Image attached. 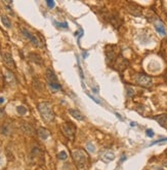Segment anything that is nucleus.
Wrapping results in <instances>:
<instances>
[{
  "mask_svg": "<svg viewBox=\"0 0 167 170\" xmlns=\"http://www.w3.org/2000/svg\"><path fill=\"white\" fill-rule=\"evenodd\" d=\"M73 160H74L76 167L79 170H87L88 169V156L86 152L83 150H75L72 153Z\"/></svg>",
  "mask_w": 167,
  "mask_h": 170,
  "instance_id": "f257e3e1",
  "label": "nucleus"
},
{
  "mask_svg": "<svg viewBox=\"0 0 167 170\" xmlns=\"http://www.w3.org/2000/svg\"><path fill=\"white\" fill-rule=\"evenodd\" d=\"M37 108L44 121L47 123H50L53 121V119H54V113H53L52 106H51L50 103L47 102V101L40 102V103H38Z\"/></svg>",
  "mask_w": 167,
  "mask_h": 170,
  "instance_id": "f03ea898",
  "label": "nucleus"
},
{
  "mask_svg": "<svg viewBox=\"0 0 167 170\" xmlns=\"http://www.w3.org/2000/svg\"><path fill=\"white\" fill-rule=\"evenodd\" d=\"M134 81L138 86L143 88H151L153 85V81L149 75H145L143 73H138L134 76Z\"/></svg>",
  "mask_w": 167,
  "mask_h": 170,
  "instance_id": "7ed1b4c3",
  "label": "nucleus"
},
{
  "mask_svg": "<svg viewBox=\"0 0 167 170\" xmlns=\"http://www.w3.org/2000/svg\"><path fill=\"white\" fill-rule=\"evenodd\" d=\"M62 131H63V134L67 137L70 140H74L75 138V133H76V127L73 123L67 122L63 125L62 127Z\"/></svg>",
  "mask_w": 167,
  "mask_h": 170,
  "instance_id": "20e7f679",
  "label": "nucleus"
},
{
  "mask_svg": "<svg viewBox=\"0 0 167 170\" xmlns=\"http://www.w3.org/2000/svg\"><path fill=\"white\" fill-rule=\"evenodd\" d=\"M21 32H22V34L26 38H28V39L30 40V42H31L33 46H40V41H39V39H38V37L36 35H34V34H32L29 30H27L26 28H21Z\"/></svg>",
  "mask_w": 167,
  "mask_h": 170,
  "instance_id": "39448f33",
  "label": "nucleus"
},
{
  "mask_svg": "<svg viewBox=\"0 0 167 170\" xmlns=\"http://www.w3.org/2000/svg\"><path fill=\"white\" fill-rule=\"evenodd\" d=\"M3 61L8 68H10V69H16V63H14V58H12V56L10 53H8V52H4L3 53Z\"/></svg>",
  "mask_w": 167,
  "mask_h": 170,
  "instance_id": "423d86ee",
  "label": "nucleus"
},
{
  "mask_svg": "<svg viewBox=\"0 0 167 170\" xmlns=\"http://www.w3.org/2000/svg\"><path fill=\"white\" fill-rule=\"evenodd\" d=\"M127 12H129L130 15L134 16V17H140V16H142V14H143L140 6L136 5V4H134V3H129V4H128Z\"/></svg>",
  "mask_w": 167,
  "mask_h": 170,
  "instance_id": "0eeeda50",
  "label": "nucleus"
},
{
  "mask_svg": "<svg viewBox=\"0 0 167 170\" xmlns=\"http://www.w3.org/2000/svg\"><path fill=\"white\" fill-rule=\"evenodd\" d=\"M3 74H4V78H5V81L8 84L9 86H14L16 84V79L14 77V73L10 71L9 69H4L3 70Z\"/></svg>",
  "mask_w": 167,
  "mask_h": 170,
  "instance_id": "6e6552de",
  "label": "nucleus"
},
{
  "mask_svg": "<svg viewBox=\"0 0 167 170\" xmlns=\"http://www.w3.org/2000/svg\"><path fill=\"white\" fill-rule=\"evenodd\" d=\"M128 65V62L126 61L125 59H124L122 56H119V57L116 58V60H115V63H114V66H116V68L118 70H124L126 67H127Z\"/></svg>",
  "mask_w": 167,
  "mask_h": 170,
  "instance_id": "1a4fd4ad",
  "label": "nucleus"
},
{
  "mask_svg": "<svg viewBox=\"0 0 167 170\" xmlns=\"http://www.w3.org/2000/svg\"><path fill=\"white\" fill-rule=\"evenodd\" d=\"M106 58L108 63L115 62V60H116V53H115V51L113 49V46H108L106 48Z\"/></svg>",
  "mask_w": 167,
  "mask_h": 170,
  "instance_id": "9d476101",
  "label": "nucleus"
},
{
  "mask_svg": "<svg viewBox=\"0 0 167 170\" xmlns=\"http://www.w3.org/2000/svg\"><path fill=\"white\" fill-rule=\"evenodd\" d=\"M21 129H22V131L25 133V134L30 135V136L34 135V132H35L33 127H32L30 124H28V123H22V124H21Z\"/></svg>",
  "mask_w": 167,
  "mask_h": 170,
  "instance_id": "9b49d317",
  "label": "nucleus"
},
{
  "mask_svg": "<svg viewBox=\"0 0 167 170\" xmlns=\"http://www.w3.org/2000/svg\"><path fill=\"white\" fill-rule=\"evenodd\" d=\"M0 132H1L3 135H9L10 133L12 132L11 124H10V123H8V122L2 124L1 128H0Z\"/></svg>",
  "mask_w": 167,
  "mask_h": 170,
  "instance_id": "f8f14e48",
  "label": "nucleus"
},
{
  "mask_svg": "<svg viewBox=\"0 0 167 170\" xmlns=\"http://www.w3.org/2000/svg\"><path fill=\"white\" fill-rule=\"evenodd\" d=\"M28 57H29V59L31 60L32 62H34V63L38 64V65H42L43 64V61H42V58L40 57L38 54L36 53H30L29 55H28Z\"/></svg>",
  "mask_w": 167,
  "mask_h": 170,
  "instance_id": "ddd939ff",
  "label": "nucleus"
},
{
  "mask_svg": "<svg viewBox=\"0 0 167 170\" xmlns=\"http://www.w3.org/2000/svg\"><path fill=\"white\" fill-rule=\"evenodd\" d=\"M69 113L72 116L74 119L78 120V121H83L84 120V116L81 113V111H79L78 109H75V108H70L69 109Z\"/></svg>",
  "mask_w": 167,
  "mask_h": 170,
  "instance_id": "4468645a",
  "label": "nucleus"
},
{
  "mask_svg": "<svg viewBox=\"0 0 167 170\" xmlns=\"http://www.w3.org/2000/svg\"><path fill=\"white\" fill-rule=\"evenodd\" d=\"M37 134L38 136H39L40 139H42V140H46V139L49 137V135H50V133H49V131L47 130V129L45 128H39L37 130Z\"/></svg>",
  "mask_w": 167,
  "mask_h": 170,
  "instance_id": "2eb2a0df",
  "label": "nucleus"
},
{
  "mask_svg": "<svg viewBox=\"0 0 167 170\" xmlns=\"http://www.w3.org/2000/svg\"><path fill=\"white\" fill-rule=\"evenodd\" d=\"M154 119L159 123L160 126H162V127H164L165 129H167V115L156 116V117H154Z\"/></svg>",
  "mask_w": 167,
  "mask_h": 170,
  "instance_id": "dca6fc26",
  "label": "nucleus"
},
{
  "mask_svg": "<svg viewBox=\"0 0 167 170\" xmlns=\"http://www.w3.org/2000/svg\"><path fill=\"white\" fill-rule=\"evenodd\" d=\"M46 78H47V83H59L57 81V75L54 74V72L51 69H47L46 70Z\"/></svg>",
  "mask_w": 167,
  "mask_h": 170,
  "instance_id": "f3484780",
  "label": "nucleus"
},
{
  "mask_svg": "<svg viewBox=\"0 0 167 170\" xmlns=\"http://www.w3.org/2000/svg\"><path fill=\"white\" fill-rule=\"evenodd\" d=\"M155 29H156V31H157L159 34H161V35H166L165 27H164V25L162 24L161 22L155 23Z\"/></svg>",
  "mask_w": 167,
  "mask_h": 170,
  "instance_id": "a211bd4d",
  "label": "nucleus"
},
{
  "mask_svg": "<svg viewBox=\"0 0 167 170\" xmlns=\"http://www.w3.org/2000/svg\"><path fill=\"white\" fill-rule=\"evenodd\" d=\"M115 158V155L113 154L112 152H107L106 154L102 156V160L105 161V162H111L112 160H114Z\"/></svg>",
  "mask_w": 167,
  "mask_h": 170,
  "instance_id": "6ab92c4d",
  "label": "nucleus"
},
{
  "mask_svg": "<svg viewBox=\"0 0 167 170\" xmlns=\"http://www.w3.org/2000/svg\"><path fill=\"white\" fill-rule=\"evenodd\" d=\"M1 22H2V24L5 26L6 28H10V27H11V22H10V20L8 19L7 16H1Z\"/></svg>",
  "mask_w": 167,
  "mask_h": 170,
  "instance_id": "aec40b11",
  "label": "nucleus"
},
{
  "mask_svg": "<svg viewBox=\"0 0 167 170\" xmlns=\"http://www.w3.org/2000/svg\"><path fill=\"white\" fill-rule=\"evenodd\" d=\"M48 86L50 87V89L52 90V91H59V90L62 89L61 85H59V83H47Z\"/></svg>",
  "mask_w": 167,
  "mask_h": 170,
  "instance_id": "412c9836",
  "label": "nucleus"
},
{
  "mask_svg": "<svg viewBox=\"0 0 167 170\" xmlns=\"http://www.w3.org/2000/svg\"><path fill=\"white\" fill-rule=\"evenodd\" d=\"M16 111H18L19 115L24 116V115L27 113V108H26L25 106H23V105H20V106L16 107Z\"/></svg>",
  "mask_w": 167,
  "mask_h": 170,
  "instance_id": "4be33fe9",
  "label": "nucleus"
},
{
  "mask_svg": "<svg viewBox=\"0 0 167 170\" xmlns=\"http://www.w3.org/2000/svg\"><path fill=\"white\" fill-rule=\"evenodd\" d=\"M57 157H59V160H66V159L68 158V155H67V153H66L65 150H62L61 153H59Z\"/></svg>",
  "mask_w": 167,
  "mask_h": 170,
  "instance_id": "5701e85b",
  "label": "nucleus"
},
{
  "mask_svg": "<svg viewBox=\"0 0 167 170\" xmlns=\"http://www.w3.org/2000/svg\"><path fill=\"white\" fill-rule=\"evenodd\" d=\"M86 148H87V150H88V152H90V153H93L95 150V146H93V145L91 142H87Z\"/></svg>",
  "mask_w": 167,
  "mask_h": 170,
  "instance_id": "b1692460",
  "label": "nucleus"
},
{
  "mask_svg": "<svg viewBox=\"0 0 167 170\" xmlns=\"http://www.w3.org/2000/svg\"><path fill=\"white\" fill-rule=\"evenodd\" d=\"M126 90H127V96L128 97H132V96L134 95V91L132 88L130 87H126Z\"/></svg>",
  "mask_w": 167,
  "mask_h": 170,
  "instance_id": "393cba45",
  "label": "nucleus"
},
{
  "mask_svg": "<svg viewBox=\"0 0 167 170\" xmlns=\"http://www.w3.org/2000/svg\"><path fill=\"white\" fill-rule=\"evenodd\" d=\"M147 135H148V136H150V137L153 136V135H154L153 130H151V129H148V130H147Z\"/></svg>",
  "mask_w": 167,
  "mask_h": 170,
  "instance_id": "a878e982",
  "label": "nucleus"
},
{
  "mask_svg": "<svg viewBox=\"0 0 167 170\" xmlns=\"http://www.w3.org/2000/svg\"><path fill=\"white\" fill-rule=\"evenodd\" d=\"M46 3L48 4L49 7H52V6H54V2H53V1H46Z\"/></svg>",
  "mask_w": 167,
  "mask_h": 170,
  "instance_id": "bb28decb",
  "label": "nucleus"
},
{
  "mask_svg": "<svg viewBox=\"0 0 167 170\" xmlns=\"http://www.w3.org/2000/svg\"><path fill=\"white\" fill-rule=\"evenodd\" d=\"M3 115H4V109H3V107H0V118H1Z\"/></svg>",
  "mask_w": 167,
  "mask_h": 170,
  "instance_id": "cd10ccee",
  "label": "nucleus"
},
{
  "mask_svg": "<svg viewBox=\"0 0 167 170\" xmlns=\"http://www.w3.org/2000/svg\"><path fill=\"white\" fill-rule=\"evenodd\" d=\"M4 102V98L2 96H0V103H3Z\"/></svg>",
  "mask_w": 167,
  "mask_h": 170,
  "instance_id": "c85d7f7f",
  "label": "nucleus"
},
{
  "mask_svg": "<svg viewBox=\"0 0 167 170\" xmlns=\"http://www.w3.org/2000/svg\"><path fill=\"white\" fill-rule=\"evenodd\" d=\"M163 165H164V166H165V167H167V161H164V162H163Z\"/></svg>",
  "mask_w": 167,
  "mask_h": 170,
  "instance_id": "c756f323",
  "label": "nucleus"
},
{
  "mask_svg": "<svg viewBox=\"0 0 167 170\" xmlns=\"http://www.w3.org/2000/svg\"><path fill=\"white\" fill-rule=\"evenodd\" d=\"M165 154H166V156H167V150H165Z\"/></svg>",
  "mask_w": 167,
  "mask_h": 170,
  "instance_id": "7c9ffc66",
  "label": "nucleus"
},
{
  "mask_svg": "<svg viewBox=\"0 0 167 170\" xmlns=\"http://www.w3.org/2000/svg\"><path fill=\"white\" fill-rule=\"evenodd\" d=\"M37 170H42V169H37Z\"/></svg>",
  "mask_w": 167,
  "mask_h": 170,
  "instance_id": "2f4dec72",
  "label": "nucleus"
}]
</instances>
